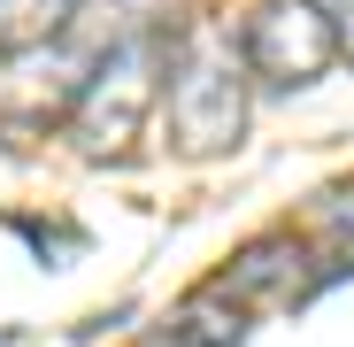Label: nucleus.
Wrapping results in <instances>:
<instances>
[{
  "label": "nucleus",
  "mask_w": 354,
  "mask_h": 347,
  "mask_svg": "<svg viewBox=\"0 0 354 347\" xmlns=\"http://www.w3.org/2000/svg\"><path fill=\"white\" fill-rule=\"evenodd\" d=\"M162 85H169V139H177V154L208 162V154H231L247 139V62L231 54L223 31H208V24L185 31L169 46Z\"/></svg>",
  "instance_id": "f257e3e1"
},
{
  "label": "nucleus",
  "mask_w": 354,
  "mask_h": 347,
  "mask_svg": "<svg viewBox=\"0 0 354 347\" xmlns=\"http://www.w3.org/2000/svg\"><path fill=\"white\" fill-rule=\"evenodd\" d=\"M162 70H169V39H162V31H131V39H115L108 54H93L85 93H77V108H70L77 154H93V162L131 154V139L147 132V116H154Z\"/></svg>",
  "instance_id": "f03ea898"
},
{
  "label": "nucleus",
  "mask_w": 354,
  "mask_h": 347,
  "mask_svg": "<svg viewBox=\"0 0 354 347\" xmlns=\"http://www.w3.org/2000/svg\"><path fill=\"white\" fill-rule=\"evenodd\" d=\"M239 62L270 85V93H308L331 62V24L316 0H262V8L247 16V39H239Z\"/></svg>",
  "instance_id": "7ed1b4c3"
},
{
  "label": "nucleus",
  "mask_w": 354,
  "mask_h": 347,
  "mask_svg": "<svg viewBox=\"0 0 354 347\" xmlns=\"http://www.w3.org/2000/svg\"><path fill=\"white\" fill-rule=\"evenodd\" d=\"M85 70H93V54H77L70 39L0 46V124H8V132L70 124V108L85 93Z\"/></svg>",
  "instance_id": "20e7f679"
},
{
  "label": "nucleus",
  "mask_w": 354,
  "mask_h": 347,
  "mask_svg": "<svg viewBox=\"0 0 354 347\" xmlns=\"http://www.w3.org/2000/svg\"><path fill=\"white\" fill-rule=\"evenodd\" d=\"M301 263H308V255L292 247V240H254V247H239V263H231L208 294L231 301V309H239V301H292V294L308 285Z\"/></svg>",
  "instance_id": "39448f33"
},
{
  "label": "nucleus",
  "mask_w": 354,
  "mask_h": 347,
  "mask_svg": "<svg viewBox=\"0 0 354 347\" xmlns=\"http://www.w3.org/2000/svg\"><path fill=\"white\" fill-rule=\"evenodd\" d=\"M231 339H239V309H223L216 294H193L169 317V332H154L147 347H231Z\"/></svg>",
  "instance_id": "423d86ee"
},
{
  "label": "nucleus",
  "mask_w": 354,
  "mask_h": 347,
  "mask_svg": "<svg viewBox=\"0 0 354 347\" xmlns=\"http://www.w3.org/2000/svg\"><path fill=\"white\" fill-rule=\"evenodd\" d=\"M85 0H0V46H31V39H62V24Z\"/></svg>",
  "instance_id": "0eeeda50"
},
{
  "label": "nucleus",
  "mask_w": 354,
  "mask_h": 347,
  "mask_svg": "<svg viewBox=\"0 0 354 347\" xmlns=\"http://www.w3.org/2000/svg\"><path fill=\"white\" fill-rule=\"evenodd\" d=\"M324 24H331V46H339V62H354V0H316Z\"/></svg>",
  "instance_id": "6e6552de"
},
{
  "label": "nucleus",
  "mask_w": 354,
  "mask_h": 347,
  "mask_svg": "<svg viewBox=\"0 0 354 347\" xmlns=\"http://www.w3.org/2000/svg\"><path fill=\"white\" fill-rule=\"evenodd\" d=\"M324 224L339 231V247H346V224H354V186H339V193H324Z\"/></svg>",
  "instance_id": "1a4fd4ad"
}]
</instances>
